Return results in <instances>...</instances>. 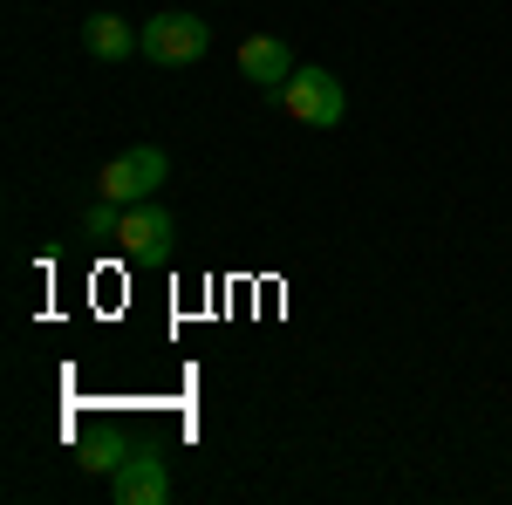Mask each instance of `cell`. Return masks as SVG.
Here are the masks:
<instances>
[{"instance_id":"5b68a950","label":"cell","mask_w":512,"mask_h":505,"mask_svg":"<svg viewBox=\"0 0 512 505\" xmlns=\"http://www.w3.org/2000/svg\"><path fill=\"white\" fill-rule=\"evenodd\" d=\"M110 499L117 505H164L171 499V471L151 451H130L117 471H110Z\"/></svg>"},{"instance_id":"9c48e42d","label":"cell","mask_w":512,"mask_h":505,"mask_svg":"<svg viewBox=\"0 0 512 505\" xmlns=\"http://www.w3.org/2000/svg\"><path fill=\"white\" fill-rule=\"evenodd\" d=\"M123 458H130V451H123L117 437H96V444H82V458H76V465H82V471H117Z\"/></svg>"},{"instance_id":"3957f363","label":"cell","mask_w":512,"mask_h":505,"mask_svg":"<svg viewBox=\"0 0 512 505\" xmlns=\"http://www.w3.org/2000/svg\"><path fill=\"white\" fill-rule=\"evenodd\" d=\"M280 110L294 123H308V130H335L342 110H349V96H342V82L328 76V69H294V76L280 82Z\"/></svg>"},{"instance_id":"7a4b0ae2","label":"cell","mask_w":512,"mask_h":505,"mask_svg":"<svg viewBox=\"0 0 512 505\" xmlns=\"http://www.w3.org/2000/svg\"><path fill=\"white\" fill-rule=\"evenodd\" d=\"M164 178H171V157L158 144H137V151L110 157L103 171H96V198H117V205H144V198L158 192Z\"/></svg>"},{"instance_id":"8992f818","label":"cell","mask_w":512,"mask_h":505,"mask_svg":"<svg viewBox=\"0 0 512 505\" xmlns=\"http://www.w3.org/2000/svg\"><path fill=\"white\" fill-rule=\"evenodd\" d=\"M294 69H301V62H294V48L280 35H246L239 41V76L253 82V89H274L280 96V82L294 76Z\"/></svg>"},{"instance_id":"277c9868","label":"cell","mask_w":512,"mask_h":505,"mask_svg":"<svg viewBox=\"0 0 512 505\" xmlns=\"http://www.w3.org/2000/svg\"><path fill=\"white\" fill-rule=\"evenodd\" d=\"M171 239H178V226H171V212H164L158 198H144V205H123L117 253L130 260V267H158V260H171Z\"/></svg>"},{"instance_id":"6da1fadb","label":"cell","mask_w":512,"mask_h":505,"mask_svg":"<svg viewBox=\"0 0 512 505\" xmlns=\"http://www.w3.org/2000/svg\"><path fill=\"white\" fill-rule=\"evenodd\" d=\"M205 48H212V28L185 7H164V14L144 21V55L158 69H192V62H205Z\"/></svg>"},{"instance_id":"ba28073f","label":"cell","mask_w":512,"mask_h":505,"mask_svg":"<svg viewBox=\"0 0 512 505\" xmlns=\"http://www.w3.org/2000/svg\"><path fill=\"white\" fill-rule=\"evenodd\" d=\"M117 226H123V205H117V198H96V205L82 212V233H89V239H117Z\"/></svg>"},{"instance_id":"52a82bcc","label":"cell","mask_w":512,"mask_h":505,"mask_svg":"<svg viewBox=\"0 0 512 505\" xmlns=\"http://www.w3.org/2000/svg\"><path fill=\"white\" fill-rule=\"evenodd\" d=\"M82 48L96 62H130V55H144V28H130L123 14H89L82 21Z\"/></svg>"}]
</instances>
